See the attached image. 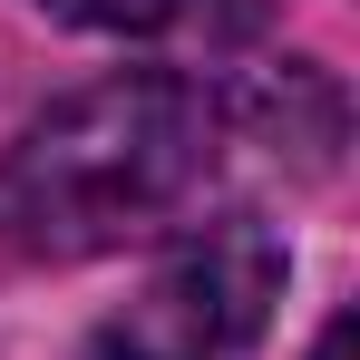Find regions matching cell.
Returning <instances> with one entry per match:
<instances>
[{
	"instance_id": "cell-3",
	"label": "cell",
	"mask_w": 360,
	"mask_h": 360,
	"mask_svg": "<svg viewBox=\"0 0 360 360\" xmlns=\"http://www.w3.org/2000/svg\"><path fill=\"white\" fill-rule=\"evenodd\" d=\"M59 20H78V30H117V39H146V30H176V20H195L205 0H49Z\"/></svg>"
},
{
	"instance_id": "cell-4",
	"label": "cell",
	"mask_w": 360,
	"mask_h": 360,
	"mask_svg": "<svg viewBox=\"0 0 360 360\" xmlns=\"http://www.w3.org/2000/svg\"><path fill=\"white\" fill-rule=\"evenodd\" d=\"M88 360H176V351H156L146 331H127V321H108V331H98V351H88Z\"/></svg>"
},
{
	"instance_id": "cell-5",
	"label": "cell",
	"mask_w": 360,
	"mask_h": 360,
	"mask_svg": "<svg viewBox=\"0 0 360 360\" xmlns=\"http://www.w3.org/2000/svg\"><path fill=\"white\" fill-rule=\"evenodd\" d=\"M311 360H351V311H331V321H321V341H311Z\"/></svg>"
},
{
	"instance_id": "cell-1",
	"label": "cell",
	"mask_w": 360,
	"mask_h": 360,
	"mask_svg": "<svg viewBox=\"0 0 360 360\" xmlns=\"http://www.w3.org/2000/svg\"><path fill=\"white\" fill-rule=\"evenodd\" d=\"M214 176V98L185 78H98L0 156V243L78 263L176 224Z\"/></svg>"
},
{
	"instance_id": "cell-2",
	"label": "cell",
	"mask_w": 360,
	"mask_h": 360,
	"mask_svg": "<svg viewBox=\"0 0 360 360\" xmlns=\"http://www.w3.org/2000/svg\"><path fill=\"white\" fill-rule=\"evenodd\" d=\"M273 292H283V243L253 214H224V224L176 243V263L146 283V302L127 311V331H146L176 360H224V351H243L263 331Z\"/></svg>"
}]
</instances>
